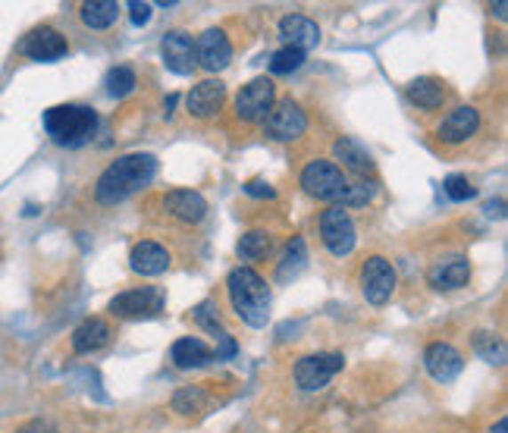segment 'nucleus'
Masks as SVG:
<instances>
[{
	"label": "nucleus",
	"mask_w": 508,
	"mask_h": 433,
	"mask_svg": "<svg viewBox=\"0 0 508 433\" xmlns=\"http://www.w3.org/2000/svg\"><path fill=\"white\" fill-rule=\"evenodd\" d=\"M170 267V252L157 242H139L129 254V270L139 277H160Z\"/></svg>",
	"instance_id": "20"
},
{
	"label": "nucleus",
	"mask_w": 508,
	"mask_h": 433,
	"mask_svg": "<svg viewBox=\"0 0 508 433\" xmlns=\"http://www.w3.org/2000/svg\"><path fill=\"white\" fill-rule=\"evenodd\" d=\"M170 361L179 367V371H195V367H205L214 361V352L195 336H182V340L173 342L170 349Z\"/></svg>",
	"instance_id": "22"
},
{
	"label": "nucleus",
	"mask_w": 508,
	"mask_h": 433,
	"mask_svg": "<svg viewBox=\"0 0 508 433\" xmlns=\"http://www.w3.org/2000/svg\"><path fill=\"white\" fill-rule=\"evenodd\" d=\"M20 51L26 53L28 60L53 63V60H60V57H67L69 44H67V38H63V35L57 32V28L38 26V28H32V32H28L26 38H22Z\"/></svg>",
	"instance_id": "12"
},
{
	"label": "nucleus",
	"mask_w": 508,
	"mask_h": 433,
	"mask_svg": "<svg viewBox=\"0 0 508 433\" xmlns=\"http://www.w3.org/2000/svg\"><path fill=\"white\" fill-rule=\"evenodd\" d=\"M226 100V85L220 79H205L189 92L185 98V107L195 120H211V116L220 114V107Z\"/></svg>",
	"instance_id": "16"
},
{
	"label": "nucleus",
	"mask_w": 508,
	"mask_h": 433,
	"mask_svg": "<svg viewBox=\"0 0 508 433\" xmlns=\"http://www.w3.org/2000/svg\"><path fill=\"white\" fill-rule=\"evenodd\" d=\"M343 367H345V358L339 352H317V355H304V358H298L292 377H295L298 389H304V393H317V389H324L327 383L343 371Z\"/></svg>",
	"instance_id": "5"
},
{
	"label": "nucleus",
	"mask_w": 508,
	"mask_h": 433,
	"mask_svg": "<svg viewBox=\"0 0 508 433\" xmlns=\"http://www.w3.org/2000/svg\"><path fill=\"white\" fill-rule=\"evenodd\" d=\"M304 267H308V245H304L302 236H295V239L286 245V254H283V261H279V267H277V280L279 283L298 280Z\"/></svg>",
	"instance_id": "25"
},
{
	"label": "nucleus",
	"mask_w": 508,
	"mask_h": 433,
	"mask_svg": "<svg viewBox=\"0 0 508 433\" xmlns=\"http://www.w3.org/2000/svg\"><path fill=\"white\" fill-rule=\"evenodd\" d=\"M474 352L489 365H505V342L496 333H474Z\"/></svg>",
	"instance_id": "30"
},
{
	"label": "nucleus",
	"mask_w": 508,
	"mask_h": 433,
	"mask_svg": "<svg viewBox=\"0 0 508 433\" xmlns=\"http://www.w3.org/2000/svg\"><path fill=\"white\" fill-rule=\"evenodd\" d=\"M333 157L343 164L345 170H351V173H374V154L364 148V141L351 139V135H343V139H336V145H333Z\"/></svg>",
	"instance_id": "21"
},
{
	"label": "nucleus",
	"mask_w": 508,
	"mask_h": 433,
	"mask_svg": "<svg viewBox=\"0 0 508 433\" xmlns=\"http://www.w3.org/2000/svg\"><path fill=\"white\" fill-rule=\"evenodd\" d=\"M157 173V157L148 151H135V154H123L98 176V186H94V201L104 207H113L119 201H125L129 195L141 192L148 182Z\"/></svg>",
	"instance_id": "1"
},
{
	"label": "nucleus",
	"mask_w": 508,
	"mask_h": 433,
	"mask_svg": "<svg viewBox=\"0 0 508 433\" xmlns=\"http://www.w3.org/2000/svg\"><path fill=\"white\" fill-rule=\"evenodd\" d=\"M399 286V277H396V267L383 258V254H374V258L364 261L361 267V293L370 305H386L392 299Z\"/></svg>",
	"instance_id": "8"
},
{
	"label": "nucleus",
	"mask_w": 508,
	"mask_h": 433,
	"mask_svg": "<svg viewBox=\"0 0 508 433\" xmlns=\"http://www.w3.org/2000/svg\"><path fill=\"white\" fill-rule=\"evenodd\" d=\"M408 100L421 107V110H436V107H442V100H446V88H442V82L433 79V76H421V79H415L408 85Z\"/></svg>",
	"instance_id": "24"
},
{
	"label": "nucleus",
	"mask_w": 508,
	"mask_h": 433,
	"mask_svg": "<svg viewBox=\"0 0 508 433\" xmlns=\"http://www.w3.org/2000/svg\"><path fill=\"white\" fill-rule=\"evenodd\" d=\"M423 367H427V373L436 383H452L458 373H462L464 358L449 342H430V346L423 349Z\"/></svg>",
	"instance_id": "13"
},
{
	"label": "nucleus",
	"mask_w": 508,
	"mask_h": 433,
	"mask_svg": "<svg viewBox=\"0 0 508 433\" xmlns=\"http://www.w3.org/2000/svg\"><path fill=\"white\" fill-rule=\"evenodd\" d=\"M160 53H164V67L176 76H189L198 63H195V41L185 32H170L160 41Z\"/></svg>",
	"instance_id": "15"
},
{
	"label": "nucleus",
	"mask_w": 508,
	"mask_h": 433,
	"mask_svg": "<svg viewBox=\"0 0 508 433\" xmlns=\"http://www.w3.org/2000/svg\"><path fill=\"white\" fill-rule=\"evenodd\" d=\"M320 239L333 258H349L355 252V221L345 207H327L320 213Z\"/></svg>",
	"instance_id": "7"
},
{
	"label": "nucleus",
	"mask_w": 508,
	"mask_h": 433,
	"mask_svg": "<svg viewBox=\"0 0 508 433\" xmlns=\"http://www.w3.org/2000/svg\"><path fill=\"white\" fill-rule=\"evenodd\" d=\"M110 324L101 317H88L82 320L79 327L73 330V349L79 355H88V352H98V349H104L107 342H110Z\"/></svg>",
	"instance_id": "23"
},
{
	"label": "nucleus",
	"mask_w": 508,
	"mask_h": 433,
	"mask_svg": "<svg viewBox=\"0 0 508 433\" xmlns=\"http://www.w3.org/2000/svg\"><path fill=\"white\" fill-rule=\"evenodd\" d=\"M44 129L60 148H79L98 129V114L85 104H57L44 110Z\"/></svg>",
	"instance_id": "3"
},
{
	"label": "nucleus",
	"mask_w": 508,
	"mask_h": 433,
	"mask_svg": "<svg viewBox=\"0 0 508 433\" xmlns=\"http://www.w3.org/2000/svg\"><path fill=\"white\" fill-rule=\"evenodd\" d=\"M374 192H376L374 182H349L339 207H345V211H349V207H367L370 201H374Z\"/></svg>",
	"instance_id": "32"
},
{
	"label": "nucleus",
	"mask_w": 508,
	"mask_h": 433,
	"mask_svg": "<svg viewBox=\"0 0 508 433\" xmlns=\"http://www.w3.org/2000/svg\"><path fill=\"white\" fill-rule=\"evenodd\" d=\"M279 35H283L286 47H298V51H314L320 44V28H317L314 20L302 13H289L279 20Z\"/></svg>",
	"instance_id": "19"
},
{
	"label": "nucleus",
	"mask_w": 508,
	"mask_h": 433,
	"mask_svg": "<svg viewBox=\"0 0 508 433\" xmlns=\"http://www.w3.org/2000/svg\"><path fill=\"white\" fill-rule=\"evenodd\" d=\"M164 301L166 293L160 286L129 289V293H119L117 299H110V314L123 320H148L164 311Z\"/></svg>",
	"instance_id": "6"
},
{
	"label": "nucleus",
	"mask_w": 508,
	"mask_h": 433,
	"mask_svg": "<svg viewBox=\"0 0 508 433\" xmlns=\"http://www.w3.org/2000/svg\"><path fill=\"white\" fill-rule=\"evenodd\" d=\"M302 188L310 198L339 207L343 204L345 188H349V180H345V173L333 160H310L308 167L302 170Z\"/></svg>",
	"instance_id": "4"
},
{
	"label": "nucleus",
	"mask_w": 508,
	"mask_h": 433,
	"mask_svg": "<svg viewBox=\"0 0 508 433\" xmlns=\"http://www.w3.org/2000/svg\"><path fill=\"white\" fill-rule=\"evenodd\" d=\"M270 248H273L270 233H264V229H251V233H245L242 239H238L236 252L242 261H261V258H267Z\"/></svg>",
	"instance_id": "27"
},
{
	"label": "nucleus",
	"mask_w": 508,
	"mask_h": 433,
	"mask_svg": "<svg viewBox=\"0 0 508 433\" xmlns=\"http://www.w3.org/2000/svg\"><path fill=\"white\" fill-rule=\"evenodd\" d=\"M308 129V116L292 98H283L279 104L270 107V114L264 116V132L273 141H295Z\"/></svg>",
	"instance_id": "9"
},
{
	"label": "nucleus",
	"mask_w": 508,
	"mask_h": 433,
	"mask_svg": "<svg viewBox=\"0 0 508 433\" xmlns=\"http://www.w3.org/2000/svg\"><path fill=\"white\" fill-rule=\"evenodd\" d=\"M207 402H211V396H207L201 387H182L176 396H173V412H179V414L189 418V414L205 412Z\"/></svg>",
	"instance_id": "28"
},
{
	"label": "nucleus",
	"mask_w": 508,
	"mask_h": 433,
	"mask_svg": "<svg viewBox=\"0 0 508 433\" xmlns=\"http://www.w3.org/2000/svg\"><path fill=\"white\" fill-rule=\"evenodd\" d=\"M164 207L170 217H176V221H182V223H201L207 213L205 195L195 192V188H173V192H166Z\"/></svg>",
	"instance_id": "18"
},
{
	"label": "nucleus",
	"mask_w": 508,
	"mask_h": 433,
	"mask_svg": "<svg viewBox=\"0 0 508 433\" xmlns=\"http://www.w3.org/2000/svg\"><path fill=\"white\" fill-rule=\"evenodd\" d=\"M176 94H170V98H166L164 100V116H166V120H170V116H173V107H176Z\"/></svg>",
	"instance_id": "39"
},
{
	"label": "nucleus",
	"mask_w": 508,
	"mask_h": 433,
	"mask_svg": "<svg viewBox=\"0 0 508 433\" xmlns=\"http://www.w3.org/2000/svg\"><path fill=\"white\" fill-rule=\"evenodd\" d=\"M104 85H107V94L110 98H125V94H133L139 79L129 67H113L110 73L104 76Z\"/></svg>",
	"instance_id": "29"
},
{
	"label": "nucleus",
	"mask_w": 508,
	"mask_h": 433,
	"mask_svg": "<svg viewBox=\"0 0 508 433\" xmlns=\"http://www.w3.org/2000/svg\"><path fill=\"white\" fill-rule=\"evenodd\" d=\"M505 7H508L505 0H499V4H496V16H499V20H505Z\"/></svg>",
	"instance_id": "40"
},
{
	"label": "nucleus",
	"mask_w": 508,
	"mask_h": 433,
	"mask_svg": "<svg viewBox=\"0 0 508 433\" xmlns=\"http://www.w3.org/2000/svg\"><path fill=\"white\" fill-rule=\"evenodd\" d=\"M129 16H133V26H145V22L151 20V4L133 0V4H129Z\"/></svg>",
	"instance_id": "36"
},
{
	"label": "nucleus",
	"mask_w": 508,
	"mask_h": 433,
	"mask_svg": "<svg viewBox=\"0 0 508 433\" xmlns=\"http://www.w3.org/2000/svg\"><path fill=\"white\" fill-rule=\"evenodd\" d=\"M195 63L207 73H223L232 63V44L226 38L223 28H207L198 41H195Z\"/></svg>",
	"instance_id": "11"
},
{
	"label": "nucleus",
	"mask_w": 508,
	"mask_h": 433,
	"mask_svg": "<svg viewBox=\"0 0 508 433\" xmlns=\"http://www.w3.org/2000/svg\"><path fill=\"white\" fill-rule=\"evenodd\" d=\"M245 195H251V198H277L273 186H270V182H264V180H251V182H245Z\"/></svg>",
	"instance_id": "35"
},
{
	"label": "nucleus",
	"mask_w": 508,
	"mask_h": 433,
	"mask_svg": "<svg viewBox=\"0 0 508 433\" xmlns=\"http://www.w3.org/2000/svg\"><path fill=\"white\" fill-rule=\"evenodd\" d=\"M119 4L117 0H88V4H82V10H79V16H82V22H85L88 28H110L113 22L119 20Z\"/></svg>",
	"instance_id": "26"
},
{
	"label": "nucleus",
	"mask_w": 508,
	"mask_h": 433,
	"mask_svg": "<svg viewBox=\"0 0 508 433\" xmlns=\"http://www.w3.org/2000/svg\"><path fill=\"white\" fill-rule=\"evenodd\" d=\"M273 107V82L267 76L251 79L248 85H242V92L236 94V116L242 123H258L270 114Z\"/></svg>",
	"instance_id": "10"
},
{
	"label": "nucleus",
	"mask_w": 508,
	"mask_h": 433,
	"mask_svg": "<svg viewBox=\"0 0 508 433\" xmlns=\"http://www.w3.org/2000/svg\"><path fill=\"white\" fill-rule=\"evenodd\" d=\"M195 320H198L211 336H217V340L226 333L223 324H220V317H217V305H214V301H201V305L195 308Z\"/></svg>",
	"instance_id": "34"
},
{
	"label": "nucleus",
	"mask_w": 508,
	"mask_h": 433,
	"mask_svg": "<svg viewBox=\"0 0 508 433\" xmlns=\"http://www.w3.org/2000/svg\"><path fill=\"white\" fill-rule=\"evenodd\" d=\"M16 433H57V427L51 424V421H41V418H35V421H28V424H22Z\"/></svg>",
	"instance_id": "37"
},
{
	"label": "nucleus",
	"mask_w": 508,
	"mask_h": 433,
	"mask_svg": "<svg viewBox=\"0 0 508 433\" xmlns=\"http://www.w3.org/2000/svg\"><path fill=\"white\" fill-rule=\"evenodd\" d=\"M505 418H502V421H496V427H493V433H505Z\"/></svg>",
	"instance_id": "41"
},
{
	"label": "nucleus",
	"mask_w": 508,
	"mask_h": 433,
	"mask_svg": "<svg viewBox=\"0 0 508 433\" xmlns=\"http://www.w3.org/2000/svg\"><path fill=\"white\" fill-rule=\"evenodd\" d=\"M477 129H480V114H477V107L464 104V107H456V110L439 123L436 135H439V141H446V145H462L471 135H477Z\"/></svg>",
	"instance_id": "17"
},
{
	"label": "nucleus",
	"mask_w": 508,
	"mask_h": 433,
	"mask_svg": "<svg viewBox=\"0 0 508 433\" xmlns=\"http://www.w3.org/2000/svg\"><path fill=\"white\" fill-rule=\"evenodd\" d=\"M442 192L449 195L452 201H471L477 195V188L468 182V176L452 173V176H446V182H442Z\"/></svg>",
	"instance_id": "33"
},
{
	"label": "nucleus",
	"mask_w": 508,
	"mask_h": 433,
	"mask_svg": "<svg viewBox=\"0 0 508 433\" xmlns=\"http://www.w3.org/2000/svg\"><path fill=\"white\" fill-rule=\"evenodd\" d=\"M502 213H505V201H489L487 217H502Z\"/></svg>",
	"instance_id": "38"
},
{
	"label": "nucleus",
	"mask_w": 508,
	"mask_h": 433,
	"mask_svg": "<svg viewBox=\"0 0 508 433\" xmlns=\"http://www.w3.org/2000/svg\"><path fill=\"white\" fill-rule=\"evenodd\" d=\"M226 293H230V305L238 320H245L248 327L261 330L270 324V286L267 280L251 270V267H236L226 277Z\"/></svg>",
	"instance_id": "2"
},
{
	"label": "nucleus",
	"mask_w": 508,
	"mask_h": 433,
	"mask_svg": "<svg viewBox=\"0 0 508 433\" xmlns=\"http://www.w3.org/2000/svg\"><path fill=\"white\" fill-rule=\"evenodd\" d=\"M427 280L439 293H452V289L468 286L471 280V261L464 254H449V258L433 261V267L427 270Z\"/></svg>",
	"instance_id": "14"
},
{
	"label": "nucleus",
	"mask_w": 508,
	"mask_h": 433,
	"mask_svg": "<svg viewBox=\"0 0 508 433\" xmlns=\"http://www.w3.org/2000/svg\"><path fill=\"white\" fill-rule=\"evenodd\" d=\"M302 63H304V51H298V47H279V51L270 57V73L289 76V73H295Z\"/></svg>",
	"instance_id": "31"
}]
</instances>
